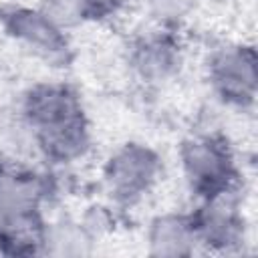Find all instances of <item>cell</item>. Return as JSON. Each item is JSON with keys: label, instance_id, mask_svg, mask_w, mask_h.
Here are the masks:
<instances>
[{"label": "cell", "instance_id": "obj_1", "mask_svg": "<svg viewBox=\"0 0 258 258\" xmlns=\"http://www.w3.org/2000/svg\"><path fill=\"white\" fill-rule=\"evenodd\" d=\"M28 117L42 147L56 157H73L85 145V127L75 97L62 87L36 89L28 99Z\"/></svg>", "mask_w": 258, "mask_h": 258}, {"label": "cell", "instance_id": "obj_2", "mask_svg": "<svg viewBox=\"0 0 258 258\" xmlns=\"http://www.w3.org/2000/svg\"><path fill=\"white\" fill-rule=\"evenodd\" d=\"M183 163L191 183L200 191L216 196L224 187H228V181L232 177V161L228 151L220 143L210 139L189 143L183 153Z\"/></svg>", "mask_w": 258, "mask_h": 258}, {"label": "cell", "instance_id": "obj_3", "mask_svg": "<svg viewBox=\"0 0 258 258\" xmlns=\"http://www.w3.org/2000/svg\"><path fill=\"white\" fill-rule=\"evenodd\" d=\"M157 169L155 157L141 147H127L111 159L107 179L111 189L123 198H135L153 181Z\"/></svg>", "mask_w": 258, "mask_h": 258}, {"label": "cell", "instance_id": "obj_4", "mask_svg": "<svg viewBox=\"0 0 258 258\" xmlns=\"http://www.w3.org/2000/svg\"><path fill=\"white\" fill-rule=\"evenodd\" d=\"M254 79L252 50H226L214 60V83L228 99H252Z\"/></svg>", "mask_w": 258, "mask_h": 258}, {"label": "cell", "instance_id": "obj_5", "mask_svg": "<svg viewBox=\"0 0 258 258\" xmlns=\"http://www.w3.org/2000/svg\"><path fill=\"white\" fill-rule=\"evenodd\" d=\"M16 30L20 36H24L26 40L34 42V44H42V46H54L58 42L56 30L50 24L48 18H42L40 14H22L16 20Z\"/></svg>", "mask_w": 258, "mask_h": 258}, {"label": "cell", "instance_id": "obj_6", "mask_svg": "<svg viewBox=\"0 0 258 258\" xmlns=\"http://www.w3.org/2000/svg\"><path fill=\"white\" fill-rule=\"evenodd\" d=\"M119 0H75V4L81 8V6H87V8H95V10H105V8H111L115 6Z\"/></svg>", "mask_w": 258, "mask_h": 258}]
</instances>
